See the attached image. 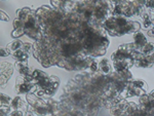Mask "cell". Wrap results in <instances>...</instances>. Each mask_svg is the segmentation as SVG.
Instances as JSON below:
<instances>
[{
	"label": "cell",
	"instance_id": "obj_13",
	"mask_svg": "<svg viewBox=\"0 0 154 116\" xmlns=\"http://www.w3.org/2000/svg\"><path fill=\"white\" fill-rule=\"evenodd\" d=\"M144 95H146V92H144V90H140V88L136 87V86L131 82V83H128V87H126L125 97V99H128V98H131V97H142Z\"/></svg>",
	"mask_w": 154,
	"mask_h": 116
},
{
	"label": "cell",
	"instance_id": "obj_1",
	"mask_svg": "<svg viewBox=\"0 0 154 116\" xmlns=\"http://www.w3.org/2000/svg\"><path fill=\"white\" fill-rule=\"evenodd\" d=\"M107 33L111 36H123L140 31L141 24L139 22L131 21L125 17H110L102 25Z\"/></svg>",
	"mask_w": 154,
	"mask_h": 116
},
{
	"label": "cell",
	"instance_id": "obj_24",
	"mask_svg": "<svg viewBox=\"0 0 154 116\" xmlns=\"http://www.w3.org/2000/svg\"><path fill=\"white\" fill-rule=\"evenodd\" d=\"M12 99L11 97L4 95L3 93H1V106H11Z\"/></svg>",
	"mask_w": 154,
	"mask_h": 116
},
{
	"label": "cell",
	"instance_id": "obj_23",
	"mask_svg": "<svg viewBox=\"0 0 154 116\" xmlns=\"http://www.w3.org/2000/svg\"><path fill=\"white\" fill-rule=\"evenodd\" d=\"M88 70H89V73H91V74H96L99 72V62L97 61L96 59H94V60L91 61Z\"/></svg>",
	"mask_w": 154,
	"mask_h": 116
},
{
	"label": "cell",
	"instance_id": "obj_17",
	"mask_svg": "<svg viewBox=\"0 0 154 116\" xmlns=\"http://www.w3.org/2000/svg\"><path fill=\"white\" fill-rule=\"evenodd\" d=\"M141 19H142V24H143V27L145 29H148L150 30L151 28L153 27V22H152V19H151L150 14H149L148 11H144L143 14H141Z\"/></svg>",
	"mask_w": 154,
	"mask_h": 116
},
{
	"label": "cell",
	"instance_id": "obj_14",
	"mask_svg": "<svg viewBox=\"0 0 154 116\" xmlns=\"http://www.w3.org/2000/svg\"><path fill=\"white\" fill-rule=\"evenodd\" d=\"M46 101V104H48V115L49 116H54L58 113V111L61 108V104H60L59 101H56L51 98H48Z\"/></svg>",
	"mask_w": 154,
	"mask_h": 116
},
{
	"label": "cell",
	"instance_id": "obj_5",
	"mask_svg": "<svg viewBox=\"0 0 154 116\" xmlns=\"http://www.w3.org/2000/svg\"><path fill=\"white\" fill-rule=\"evenodd\" d=\"M112 1H96L95 9H94V19L91 25L102 26L106 20L112 17Z\"/></svg>",
	"mask_w": 154,
	"mask_h": 116
},
{
	"label": "cell",
	"instance_id": "obj_25",
	"mask_svg": "<svg viewBox=\"0 0 154 116\" xmlns=\"http://www.w3.org/2000/svg\"><path fill=\"white\" fill-rule=\"evenodd\" d=\"M11 106H1V108H0V112H1V116H7L11 114Z\"/></svg>",
	"mask_w": 154,
	"mask_h": 116
},
{
	"label": "cell",
	"instance_id": "obj_22",
	"mask_svg": "<svg viewBox=\"0 0 154 116\" xmlns=\"http://www.w3.org/2000/svg\"><path fill=\"white\" fill-rule=\"evenodd\" d=\"M139 106L136 104V103L134 102H128V105H126V114L130 115V114H133V113H135L137 110H138Z\"/></svg>",
	"mask_w": 154,
	"mask_h": 116
},
{
	"label": "cell",
	"instance_id": "obj_8",
	"mask_svg": "<svg viewBox=\"0 0 154 116\" xmlns=\"http://www.w3.org/2000/svg\"><path fill=\"white\" fill-rule=\"evenodd\" d=\"M14 72V66L11 63H1V87L5 85V83L11 78V74Z\"/></svg>",
	"mask_w": 154,
	"mask_h": 116
},
{
	"label": "cell",
	"instance_id": "obj_4",
	"mask_svg": "<svg viewBox=\"0 0 154 116\" xmlns=\"http://www.w3.org/2000/svg\"><path fill=\"white\" fill-rule=\"evenodd\" d=\"M113 17H133L140 16L145 9V1H112Z\"/></svg>",
	"mask_w": 154,
	"mask_h": 116
},
{
	"label": "cell",
	"instance_id": "obj_21",
	"mask_svg": "<svg viewBox=\"0 0 154 116\" xmlns=\"http://www.w3.org/2000/svg\"><path fill=\"white\" fill-rule=\"evenodd\" d=\"M154 53V43L152 42H147L146 45L144 46L141 50V53H143L144 56H150Z\"/></svg>",
	"mask_w": 154,
	"mask_h": 116
},
{
	"label": "cell",
	"instance_id": "obj_27",
	"mask_svg": "<svg viewBox=\"0 0 154 116\" xmlns=\"http://www.w3.org/2000/svg\"><path fill=\"white\" fill-rule=\"evenodd\" d=\"M146 60H147V62L149 63L150 67L154 66V53H152V55H150V56H146Z\"/></svg>",
	"mask_w": 154,
	"mask_h": 116
},
{
	"label": "cell",
	"instance_id": "obj_15",
	"mask_svg": "<svg viewBox=\"0 0 154 116\" xmlns=\"http://www.w3.org/2000/svg\"><path fill=\"white\" fill-rule=\"evenodd\" d=\"M11 107V109H14V110H21L23 107L28 109L26 102L23 101V99L20 97V96H17V97H14V99H12Z\"/></svg>",
	"mask_w": 154,
	"mask_h": 116
},
{
	"label": "cell",
	"instance_id": "obj_16",
	"mask_svg": "<svg viewBox=\"0 0 154 116\" xmlns=\"http://www.w3.org/2000/svg\"><path fill=\"white\" fill-rule=\"evenodd\" d=\"M16 69L18 70L20 75L23 76H31V70L28 67L27 63H22V62H17L16 63Z\"/></svg>",
	"mask_w": 154,
	"mask_h": 116
},
{
	"label": "cell",
	"instance_id": "obj_12",
	"mask_svg": "<svg viewBox=\"0 0 154 116\" xmlns=\"http://www.w3.org/2000/svg\"><path fill=\"white\" fill-rule=\"evenodd\" d=\"M14 26V31L11 32V37L12 38H19V37L23 36L25 34V29H24V23L21 19L17 18L12 23Z\"/></svg>",
	"mask_w": 154,
	"mask_h": 116
},
{
	"label": "cell",
	"instance_id": "obj_31",
	"mask_svg": "<svg viewBox=\"0 0 154 116\" xmlns=\"http://www.w3.org/2000/svg\"><path fill=\"white\" fill-rule=\"evenodd\" d=\"M148 36L154 37V26L150 29V30H148Z\"/></svg>",
	"mask_w": 154,
	"mask_h": 116
},
{
	"label": "cell",
	"instance_id": "obj_26",
	"mask_svg": "<svg viewBox=\"0 0 154 116\" xmlns=\"http://www.w3.org/2000/svg\"><path fill=\"white\" fill-rule=\"evenodd\" d=\"M7 116H25V114L22 110H14L11 112V114L7 115Z\"/></svg>",
	"mask_w": 154,
	"mask_h": 116
},
{
	"label": "cell",
	"instance_id": "obj_30",
	"mask_svg": "<svg viewBox=\"0 0 154 116\" xmlns=\"http://www.w3.org/2000/svg\"><path fill=\"white\" fill-rule=\"evenodd\" d=\"M34 115H35V114H34V112H33V111H32L31 109H29V108H28V109L26 110L25 116H34Z\"/></svg>",
	"mask_w": 154,
	"mask_h": 116
},
{
	"label": "cell",
	"instance_id": "obj_11",
	"mask_svg": "<svg viewBox=\"0 0 154 116\" xmlns=\"http://www.w3.org/2000/svg\"><path fill=\"white\" fill-rule=\"evenodd\" d=\"M112 67L113 66L111 65L110 61L108 59H103V60L99 62V73L102 74V75L109 76L114 72Z\"/></svg>",
	"mask_w": 154,
	"mask_h": 116
},
{
	"label": "cell",
	"instance_id": "obj_19",
	"mask_svg": "<svg viewBox=\"0 0 154 116\" xmlns=\"http://www.w3.org/2000/svg\"><path fill=\"white\" fill-rule=\"evenodd\" d=\"M29 53H25L22 48H20L19 50H17L16 53L12 55V56L14 58V60L17 62H22V63H27L28 62V59H29Z\"/></svg>",
	"mask_w": 154,
	"mask_h": 116
},
{
	"label": "cell",
	"instance_id": "obj_2",
	"mask_svg": "<svg viewBox=\"0 0 154 116\" xmlns=\"http://www.w3.org/2000/svg\"><path fill=\"white\" fill-rule=\"evenodd\" d=\"M34 83L36 84V90L34 95L37 97L51 98L56 93L57 88L60 85L59 77L54 75H48L40 70H34L31 74Z\"/></svg>",
	"mask_w": 154,
	"mask_h": 116
},
{
	"label": "cell",
	"instance_id": "obj_29",
	"mask_svg": "<svg viewBox=\"0 0 154 116\" xmlns=\"http://www.w3.org/2000/svg\"><path fill=\"white\" fill-rule=\"evenodd\" d=\"M9 55H11V53H9V51L6 49V47H2L1 48V56H2V58H3V56H7Z\"/></svg>",
	"mask_w": 154,
	"mask_h": 116
},
{
	"label": "cell",
	"instance_id": "obj_20",
	"mask_svg": "<svg viewBox=\"0 0 154 116\" xmlns=\"http://www.w3.org/2000/svg\"><path fill=\"white\" fill-rule=\"evenodd\" d=\"M131 83H133V84L135 85L136 87L140 88V90H144V92H147V90H148V84H147V82H146L145 80H142V79H136V80H133V81H131Z\"/></svg>",
	"mask_w": 154,
	"mask_h": 116
},
{
	"label": "cell",
	"instance_id": "obj_18",
	"mask_svg": "<svg viewBox=\"0 0 154 116\" xmlns=\"http://www.w3.org/2000/svg\"><path fill=\"white\" fill-rule=\"evenodd\" d=\"M22 46H23V42H22L21 40H19V39H14V40L11 41L9 44H7L6 49L9 51L11 55H14V53H16L17 50H19Z\"/></svg>",
	"mask_w": 154,
	"mask_h": 116
},
{
	"label": "cell",
	"instance_id": "obj_7",
	"mask_svg": "<svg viewBox=\"0 0 154 116\" xmlns=\"http://www.w3.org/2000/svg\"><path fill=\"white\" fill-rule=\"evenodd\" d=\"M36 84L34 83L32 76H23L20 75L17 78L16 85H14V90L18 95L22 93H34L36 90Z\"/></svg>",
	"mask_w": 154,
	"mask_h": 116
},
{
	"label": "cell",
	"instance_id": "obj_6",
	"mask_svg": "<svg viewBox=\"0 0 154 116\" xmlns=\"http://www.w3.org/2000/svg\"><path fill=\"white\" fill-rule=\"evenodd\" d=\"M26 100L29 104V109H31L35 115L38 116H48V108L45 100H42L41 98L37 97L34 93H27Z\"/></svg>",
	"mask_w": 154,
	"mask_h": 116
},
{
	"label": "cell",
	"instance_id": "obj_10",
	"mask_svg": "<svg viewBox=\"0 0 154 116\" xmlns=\"http://www.w3.org/2000/svg\"><path fill=\"white\" fill-rule=\"evenodd\" d=\"M134 41H135L134 45H135L136 51H139V53H141L142 48L146 45V43L148 42L145 34L142 33L141 31H138L134 34Z\"/></svg>",
	"mask_w": 154,
	"mask_h": 116
},
{
	"label": "cell",
	"instance_id": "obj_28",
	"mask_svg": "<svg viewBox=\"0 0 154 116\" xmlns=\"http://www.w3.org/2000/svg\"><path fill=\"white\" fill-rule=\"evenodd\" d=\"M0 14H1V21H4V22H8L9 21V17L3 11H0Z\"/></svg>",
	"mask_w": 154,
	"mask_h": 116
},
{
	"label": "cell",
	"instance_id": "obj_9",
	"mask_svg": "<svg viewBox=\"0 0 154 116\" xmlns=\"http://www.w3.org/2000/svg\"><path fill=\"white\" fill-rule=\"evenodd\" d=\"M128 101L121 100L120 102L117 103L115 106H113L110 109L111 116H128L126 114V105H128Z\"/></svg>",
	"mask_w": 154,
	"mask_h": 116
},
{
	"label": "cell",
	"instance_id": "obj_3",
	"mask_svg": "<svg viewBox=\"0 0 154 116\" xmlns=\"http://www.w3.org/2000/svg\"><path fill=\"white\" fill-rule=\"evenodd\" d=\"M17 16L24 23L25 35H27L29 38H32L34 41L41 38L42 35L40 23H39V19L36 14V11H31L28 7H24V8L18 9Z\"/></svg>",
	"mask_w": 154,
	"mask_h": 116
}]
</instances>
